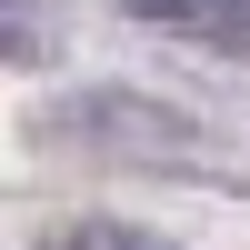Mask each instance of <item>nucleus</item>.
Wrapping results in <instances>:
<instances>
[{"label": "nucleus", "instance_id": "nucleus-1", "mask_svg": "<svg viewBox=\"0 0 250 250\" xmlns=\"http://www.w3.org/2000/svg\"><path fill=\"white\" fill-rule=\"evenodd\" d=\"M50 130L90 140V150H110V160H150V170H210L220 160V140L200 130L190 110H160V100H140V90H90V100H70Z\"/></svg>", "mask_w": 250, "mask_h": 250}, {"label": "nucleus", "instance_id": "nucleus-2", "mask_svg": "<svg viewBox=\"0 0 250 250\" xmlns=\"http://www.w3.org/2000/svg\"><path fill=\"white\" fill-rule=\"evenodd\" d=\"M150 30L170 40H200V50H240L250 60V0H130Z\"/></svg>", "mask_w": 250, "mask_h": 250}, {"label": "nucleus", "instance_id": "nucleus-3", "mask_svg": "<svg viewBox=\"0 0 250 250\" xmlns=\"http://www.w3.org/2000/svg\"><path fill=\"white\" fill-rule=\"evenodd\" d=\"M50 40V0H0V60H40Z\"/></svg>", "mask_w": 250, "mask_h": 250}, {"label": "nucleus", "instance_id": "nucleus-4", "mask_svg": "<svg viewBox=\"0 0 250 250\" xmlns=\"http://www.w3.org/2000/svg\"><path fill=\"white\" fill-rule=\"evenodd\" d=\"M50 250H170V240L120 230V220H70V230H50Z\"/></svg>", "mask_w": 250, "mask_h": 250}]
</instances>
